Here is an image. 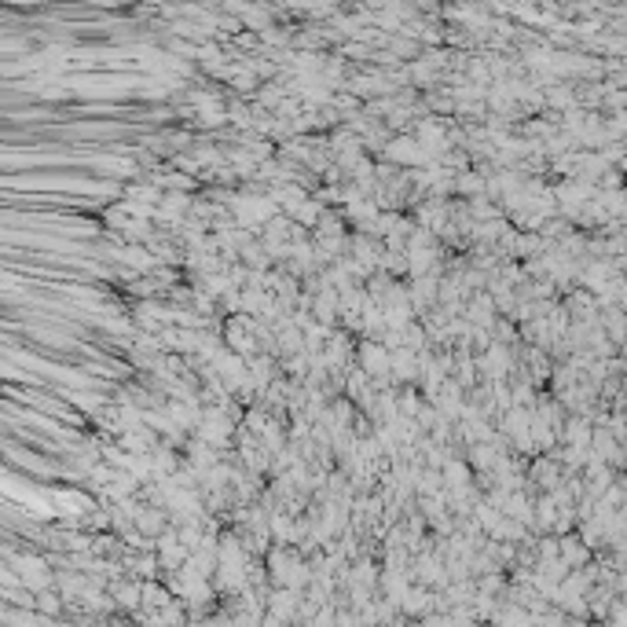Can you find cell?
<instances>
[{"label":"cell","instance_id":"obj_3","mask_svg":"<svg viewBox=\"0 0 627 627\" xmlns=\"http://www.w3.org/2000/svg\"><path fill=\"white\" fill-rule=\"evenodd\" d=\"M389 158H396V162H429V155L418 144H411V139H396V144H389Z\"/></svg>","mask_w":627,"mask_h":627},{"label":"cell","instance_id":"obj_1","mask_svg":"<svg viewBox=\"0 0 627 627\" xmlns=\"http://www.w3.org/2000/svg\"><path fill=\"white\" fill-rule=\"evenodd\" d=\"M227 433H232V426H227V418L221 411H206V415H202V440H206V444H224Z\"/></svg>","mask_w":627,"mask_h":627},{"label":"cell","instance_id":"obj_4","mask_svg":"<svg viewBox=\"0 0 627 627\" xmlns=\"http://www.w3.org/2000/svg\"><path fill=\"white\" fill-rule=\"evenodd\" d=\"M184 209H187V198L184 195H169V198H165V206L158 209V216H162V221H176Z\"/></svg>","mask_w":627,"mask_h":627},{"label":"cell","instance_id":"obj_2","mask_svg":"<svg viewBox=\"0 0 627 627\" xmlns=\"http://www.w3.org/2000/svg\"><path fill=\"white\" fill-rule=\"evenodd\" d=\"M363 367L370 375H389V352L381 349V345H363Z\"/></svg>","mask_w":627,"mask_h":627}]
</instances>
